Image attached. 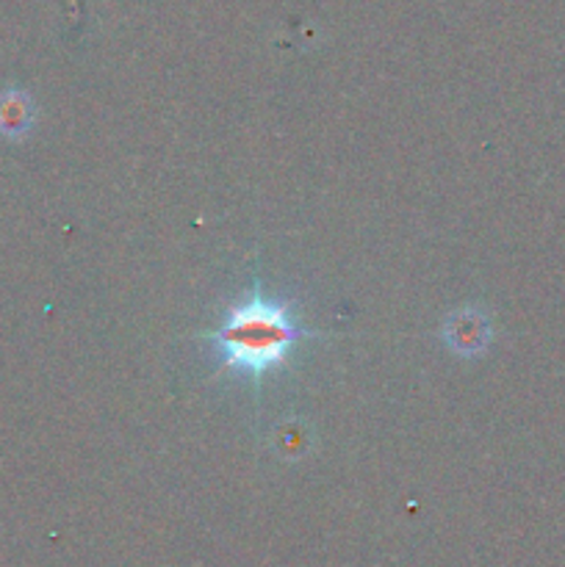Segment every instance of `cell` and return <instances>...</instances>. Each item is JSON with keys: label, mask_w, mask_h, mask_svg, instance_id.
<instances>
[{"label": "cell", "mask_w": 565, "mask_h": 567, "mask_svg": "<svg viewBox=\"0 0 565 567\" xmlns=\"http://www.w3.org/2000/svg\"><path fill=\"white\" fill-rule=\"evenodd\" d=\"M33 125V103L22 89L0 94V136L22 138Z\"/></svg>", "instance_id": "3"}, {"label": "cell", "mask_w": 565, "mask_h": 567, "mask_svg": "<svg viewBox=\"0 0 565 567\" xmlns=\"http://www.w3.org/2000/svg\"><path fill=\"white\" fill-rule=\"evenodd\" d=\"M205 338L222 349V371H242L260 385L266 374L288 363L294 347L319 332L305 330L291 305L255 288L244 302L227 308L219 330Z\"/></svg>", "instance_id": "1"}, {"label": "cell", "mask_w": 565, "mask_h": 567, "mask_svg": "<svg viewBox=\"0 0 565 567\" xmlns=\"http://www.w3.org/2000/svg\"><path fill=\"white\" fill-rule=\"evenodd\" d=\"M491 336L493 324L485 310L480 308H460L443 321V341L454 354H463V358L485 352Z\"/></svg>", "instance_id": "2"}]
</instances>
